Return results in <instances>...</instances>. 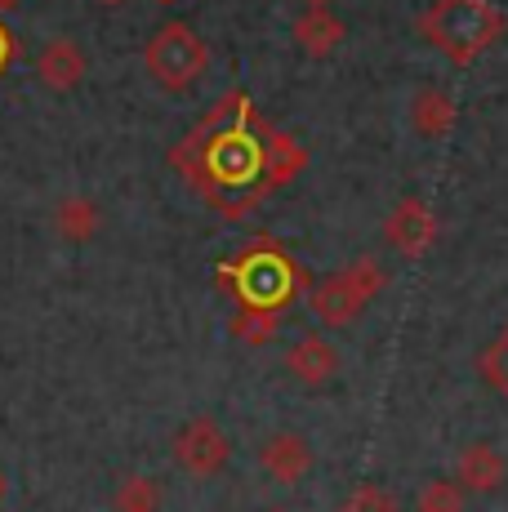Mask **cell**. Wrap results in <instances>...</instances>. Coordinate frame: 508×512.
<instances>
[{
  "label": "cell",
  "instance_id": "obj_1",
  "mask_svg": "<svg viewBox=\"0 0 508 512\" xmlns=\"http://www.w3.org/2000/svg\"><path fill=\"white\" fill-rule=\"evenodd\" d=\"M268 134L246 90H228L210 112L170 147V165L197 196L223 219H246L254 205L272 196L268 183Z\"/></svg>",
  "mask_w": 508,
  "mask_h": 512
},
{
  "label": "cell",
  "instance_id": "obj_2",
  "mask_svg": "<svg viewBox=\"0 0 508 512\" xmlns=\"http://www.w3.org/2000/svg\"><path fill=\"white\" fill-rule=\"evenodd\" d=\"M219 285L237 299V308H259V312H281L312 290V277L299 268V259L272 236L250 241L241 254L219 263Z\"/></svg>",
  "mask_w": 508,
  "mask_h": 512
},
{
  "label": "cell",
  "instance_id": "obj_3",
  "mask_svg": "<svg viewBox=\"0 0 508 512\" xmlns=\"http://www.w3.org/2000/svg\"><path fill=\"white\" fill-rule=\"evenodd\" d=\"M504 14L491 0H433L419 14V36L455 67H468L504 36Z\"/></svg>",
  "mask_w": 508,
  "mask_h": 512
},
{
  "label": "cell",
  "instance_id": "obj_4",
  "mask_svg": "<svg viewBox=\"0 0 508 512\" xmlns=\"http://www.w3.org/2000/svg\"><path fill=\"white\" fill-rule=\"evenodd\" d=\"M384 281H388L384 268H379L370 254H361V259H353L348 268H339V272H330V277L312 281L308 308H312V317H317L321 326L339 330V326H348V321L361 317V308H366V303L384 290Z\"/></svg>",
  "mask_w": 508,
  "mask_h": 512
},
{
  "label": "cell",
  "instance_id": "obj_5",
  "mask_svg": "<svg viewBox=\"0 0 508 512\" xmlns=\"http://www.w3.org/2000/svg\"><path fill=\"white\" fill-rule=\"evenodd\" d=\"M143 67L165 94H188L210 67V45L188 23H165L143 49Z\"/></svg>",
  "mask_w": 508,
  "mask_h": 512
},
{
  "label": "cell",
  "instance_id": "obj_6",
  "mask_svg": "<svg viewBox=\"0 0 508 512\" xmlns=\"http://www.w3.org/2000/svg\"><path fill=\"white\" fill-rule=\"evenodd\" d=\"M228 459H232V441L210 415L188 419L174 432V464L188 477H219L228 468Z\"/></svg>",
  "mask_w": 508,
  "mask_h": 512
},
{
  "label": "cell",
  "instance_id": "obj_7",
  "mask_svg": "<svg viewBox=\"0 0 508 512\" xmlns=\"http://www.w3.org/2000/svg\"><path fill=\"white\" fill-rule=\"evenodd\" d=\"M384 241L393 245L397 254H406V259H419V254L437 241V214L428 210V201L406 196V201H397L393 214L384 219Z\"/></svg>",
  "mask_w": 508,
  "mask_h": 512
},
{
  "label": "cell",
  "instance_id": "obj_8",
  "mask_svg": "<svg viewBox=\"0 0 508 512\" xmlns=\"http://www.w3.org/2000/svg\"><path fill=\"white\" fill-rule=\"evenodd\" d=\"M259 464L277 486H299L312 472V446L299 432H272L259 450Z\"/></svg>",
  "mask_w": 508,
  "mask_h": 512
},
{
  "label": "cell",
  "instance_id": "obj_9",
  "mask_svg": "<svg viewBox=\"0 0 508 512\" xmlns=\"http://www.w3.org/2000/svg\"><path fill=\"white\" fill-rule=\"evenodd\" d=\"M85 49L72 41V36H54L50 45L36 54V76H41V85L45 90H54V94H67V90H76V85L85 81Z\"/></svg>",
  "mask_w": 508,
  "mask_h": 512
},
{
  "label": "cell",
  "instance_id": "obj_10",
  "mask_svg": "<svg viewBox=\"0 0 508 512\" xmlns=\"http://www.w3.org/2000/svg\"><path fill=\"white\" fill-rule=\"evenodd\" d=\"M406 116H410V130H415L419 139L437 143L455 130V98L446 94L442 85H419V90L410 94Z\"/></svg>",
  "mask_w": 508,
  "mask_h": 512
},
{
  "label": "cell",
  "instance_id": "obj_11",
  "mask_svg": "<svg viewBox=\"0 0 508 512\" xmlns=\"http://www.w3.org/2000/svg\"><path fill=\"white\" fill-rule=\"evenodd\" d=\"M508 477V464L504 455L491 446V441H473V446L459 450L455 459V481L464 490H477V495H495Z\"/></svg>",
  "mask_w": 508,
  "mask_h": 512
},
{
  "label": "cell",
  "instance_id": "obj_12",
  "mask_svg": "<svg viewBox=\"0 0 508 512\" xmlns=\"http://www.w3.org/2000/svg\"><path fill=\"white\" fill-rule=\"evenodd\" d=\"M286 370H290V379H299L304 388H321V383H330L339 374V352H335V343H326L321 334H308V339H299L295 348L286 352Z\"/></svg>",
  "mask_w": 508,
  "mask_h": 512
},
{
  "label": "cell",
  "instance_id": "obj_13",
  "mask_svg": "<svg viewBox=\"0 0 508 512\" xmlns=\"http://www.w3.org/2000/svg\"><path fill=\"white\" fill-rule=\"evenodd\" d=\"M295 45L304 49L308 58H330L339 45H344L348 27L339 14H330V9H304V14L295 18Z\"/></svg>",
  "mask_w": 508,
  "mask_h": 512
},
{
  "label": "cell",
  "instance_id": "obj_14",
  "mask_svg": "<svg viewBox=\"0 0 508 512\" xmlns=\"http://www.w3.org/2000/svg\"><path fill=\"white\" fill-rule=\"evenodd\" d=\"M304 165H308V152H304V143H299L295 134H286V130L268 134V183H272V192L286 187L290 179H299Z\"/></svg>",
  "mask_w": 508,
  "mask_h": 512
},
{
  "label": "cell",
  "instance_id": "obj_15",
  "mask_svg": "<svg viewBox=\"0 0 508 512\" xmlns=\"http://www.w3.org/2000/svg\"><path fill=\"white\" fill-rule=\"evenodd\" d=\"M99 223H103V214L90 196H67L54 210V228H58V236H67V241H90V236L99 232Z\"/></svg>",
  "mask_w": 508,
  "mask_h": 512
},
{
  "label": "cell",
  "instance_id": "obj_16",
  "mask_svg": "<svg viewBox=\"0 0 508 512\" xmlns=\"http://www.w3.org/2000/svg\"><path fill=\"white\" fill-rule=\"evenodd\" d=\"M112 508L116 512H156L161 508V486H156L152 477H143V472H130V477H121V486L112 490Z\"/></svg>",
  "mask_w": 508,
  "mask_h": 512
},
{
  "label": "cell",
  "instance_id": "obj_17",
  "mask_svg": "<svg viewBox=\"0 0 508 512\" xmlns=\"http://www.w3.org/2000/svg\"><path fill=\"white\" fill-rule=\"evenodd\" d=\"M281 330V312H259V308H237V317H232V334H237L241 343H250V348H263V343H272Z\"/></svg>",
  "mask_w": 508,
  "mask_h": 512
},
{
  "label": "cell",
  "instance_id": "obj_18",
  "mask_svg": "<svg viewBox=\"0 0 508 512\" xmlns=\"http://www.w3.org/2000/svg\"><path fill=\"white\" fill-rule=\"evenodd\" d=\"M415 508H419V512H464V486H459L455 477H433V481H424V490H419Z\"/></svg>",
  "mask_w": 508,
  "mask_h": 512
},
{
  "label": "cell",
  "instance_id": "obj_19",
  "mask_svg": "<svg viewBox=\"0 0 508 512\" xmlns=\"http://www.w3.org/2000/svg\"><path fill=\"white\" fill-rule=\"evenodd\" d=\"M335 512H402V504H397V499L388 495L384 486H375V481H361V486L348 490V499Z\"/></svg>",
  "mask_w": 508,
  "mask_h": 512
},
{
  "label": "cell",
  "instance_id": "obj_20",
  "mask_svg": "<svg viewBox=\"0 0 508 512\" xmlns=\"http://www.w3.org/2000/svg\"><path fill=\"white\" fill-rule=\"evenodd\" d=\"M477 370H482V379L491 383L500 397H508V330L495 334V343L482 352V361H477Z\"/></svg>",
  "mask_w": 508,
  "mask_h": 512
},
{
  "label": "cell",
  "instance_id": "obj_21",
  "mask_svg": "<svg viewBox=\"0 0 508 512\" xmlns=\"http://www.w3.org/2000/svg\"><path fill=\"white\" fill-rule=\"evenodd\" d=\"M9 63H14V36H9V27L0 23V76L9 72Z\"/></svg>",
  "mask_w": 508,
  "mask_h": 512
},
{
  "label": "cell",
  "instance_id": "obj_22",
  "mask_svg": "<svg viewBox=\"0 0 508 512\" xmlns=\"http://www.w3.org/2000/svg\"><path fill=\"white\" fill-rule=\"evenodd\" d=\"M23 0H0V14H9V9H18Z\"/></svg>",
  "mask_w": 508,
  "mask_h": 512
},
{
  "label": "cell",
  "instance_id": "obj_23",
  "mask_svg": "<svg viewBox=\"0 0 508 512\" xmlns=\"http://www.w3.org/2000/svg\"><path fill=\"white\" fill-rule=\"evenodd\" d=\"M308 9H330V0H304Z\"/></svg>",
  "mask_w": 508,
  "mask_h": 512
},
{
  "label": "cell",
  "instance_id": "obj_24",
  "mask_svg": "<svg viewBox=\"0 0 508 512\" xmlns=\"http://www.w3.org/2000/svg\"><path fill=\"white\" fill-rule=\"evenodd\" d=\"M103 5H121V0H103Z\"/></svg>",
  "mask_w": 508,
  "mask_h": 512
},
{
  "label": "cell",
  "instance_id": "obj_25",
  "mask_svg": "<svg viewBox=\"0 0 508 512\" xmlns=\"http://www.w3.org/2000/svg\"><path fill=\"white\" fill-rule=\"evenodd\" d=\"M268 512H290V508H268Z\"/></svg>",
  "mask_w": 508,
  "mask_h": 512
}]
</instances>
